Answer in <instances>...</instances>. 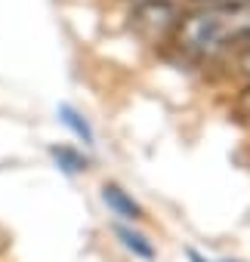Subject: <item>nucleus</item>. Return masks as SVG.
I'll return each mask as SVG.
<instances>
[{
    "mask_svg": "<svg viewBox=\"0 0 250 262\" xmlns=\"http://www.w3.org/2000/svg\"><path fill=\"white\" fill-rule=\"evenodd\" d=\"M102 204L123 222H139L142 219V207L133 201V194H127L117 182H105L102 185Z\"/></svg>",
    "mask_w": 250,
    "mask_h": 262,
    "instance_id": "nucleus-3",
    "label": "nucleus"
},
{
    "mask_svg": "<svg viewBox=\"0 0 250 262\" xmlns=\"http://www.w3.org/2000/svg\"><path fill=\"white\" fill-rule=\"evenodd\" d=\"M228 68H232L241 80H250V40L235 50V56L228 59Z\"/></svg>",
    "mask_w": 250,
    "mask_h": 262,
    "instance_id": "nucleus-7",
    "label": "nucleus"
},
{
    "mask_svg": "<svg viewBox=\"0 0 250 262\" xmlns=\"http://www.w3.org/2000/svg\"><path fill=\"white\" fill-rule=\"evenodd\" d=\"M56 114H59V120L71 129V133H74V136H77L87 148H93V145H96V129H93V123H90V120H87V117H84L74 105L62 102V105L56 108Z\"/></svg>",
    "mask_w": 250,
    "mask_h": 262,
    "instance_id": "nucleus-6",
    "label": "nucleus"
},
{
    "mask_svg": "<svg viewBox=\"0 0 250 262\" xmlns=\"http://www.w3.org/2000/svg\"><path fill=\"white\" fill-rule=\"evenodd\" d=\"M114 234H117V241L123 244V250H130L136 259H142V262H155V259H158L155 244H152L142 231H136L133 225H114Z\"/></svg>",
    "mask_w": 250,
    "mask_h": 262,
    "instance_id": "nucleus-5",
    "label": "nucleus"
},
{
    "mask_svg": "<svg viewBox=\"0 0 250 262\" xmlns=\"http://www.w3.org/2000/svg\"><path fill=\"white\" fill-rule=\"evenodd\" d=\"M47 155H50V161L62 170V173H68V176H80V173H87L90 170V158L80 151V148H74V145H50L47 148Z\"/></svg>",
    "mask_w": 250,
    "mask_h": 262,
    "instance_id": "nucleus-4",
    "label": "nucleus"
},
{
    "mask_svg": "<svg viewBox=\"0 0 250 262\" xmlns=\"http://www.w3.org/2000/svg\"><path fill=\"white\" fill-rule=\"evenodd\" d=\"M238 108L250 117V80H244V86H241V93H238Z\"/></svg>",
    "mask_w": 250,
    "mask_h": 262,
    "instance_id": "nucleus-8",
    "label": "nucleus"
},
{
    "mask_svg": "<svg viewBox=\"0 0 250 262\" xmlns=\"http://www.w3.org/2000/svg\"><path fill=\"white\" fill-rule=\"evenodd\" d=\"M182 4H185V7H192V4H207V0H182Z\"/></svg>",
    "mask_w": 250,
    "mask_h": 262,
    "instance_id": "nucleus-10",
    "label": "nucleus"
},
{
    "mask_svg": "<svg viewBox=\"0 0 250 262\" xmlns=\"http://www.w3.org/2000/svg\"><path fill=\"white\" fill-rule=\"evenodd\" d=\"M117 4H123V7H133V4H142V0H117Z\"/></svg>",
    "mask_w": 250,
    "mask_h": 262,
    "instance_id": "nucleus-9",
    "label": "nucleus"
},
{
    "mask_svg": "<svg viewBox=\"0 0 250 262\" xmlns=\"http://www.w3.org/2000/svg\"><path fill=\"white\" fill-rule=\"evenodd\" d=\"M250 40V7L192 4L164 53L192 68H222L241 43Z\"/></svg>",
    "mask_w": 250,
    "mask_h": 262,
    "instance_id": "nucleus-1",
    "label": "nucleus"
},
{
    "mask_svg": "<svg viewBox=\"0 0 250 262\" xmlns=\"http://www.w3.org/2000/svg\"><path fill=\"white\" fill-rule=\"evenodd\" d=\"M182 0H142L127 7V31L152 50H167L182 22Z\"/></svg>",
    "mask_w": 250,
    "mask_h": 262,
    "instance_id": "nucleus-2",
    "label": "nucleus"
}]
</instances>
